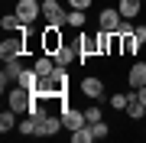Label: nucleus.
<instances>
[{
    "label": "nucleus",
    "instance_id": "obj_1",
    "mask_svg": "<svg viewBox=\"0 0 146 143\" xmlns=\"http://www.w3.org/2000/svg\"><path fill=\"white\" fill-rule=\"evenodd\" d=\"M33 101H36V94H33L29 88H23V85L10 91V107H13L16 114H29V107H33Z\"/></svg>",
    "mask_w": 146,
    "mask_h": 143
},
{
    "label": "nucleus",
    "instance_id": "obj_2",
    "mask_svg": "<svg viewBox=\"0 0 146 143\" xmlns=\"http://www.w3.org/2000/svg\"><path fill=\"white\" fill-rule=\"evenodd\" d=\"M42 16L49 20V26H65L68 23V13L58 7V0H42Z\"/></svg>",
    "mask_w": 146,
    "mask_h": 143
},
{
    "label": "nucleus",
    "instance_id": "obj_3",
    "mask_svg": "<svg viewBox=\"0 0 146 143\" xmlns=\"http://www.w3.org/2000/svg\"><path fill=\"white\" fill-rule=\"evenodd\" d=\"M39 13H42V3H36V0H20V3H16V16H20L26 26L36 20Z\"/></svg>",
    "mask_w": 146,
    "mask_h": 143
},
{
    "label": "nucleus",
    "instance_id": "obj_4",
    "mask_svg": "<svg viewBox=\"0 0 146 143\" xmlns=\"http://www.w3.org/2000/svg\"><path fill=\"white\" fill-rule=\"evenodd\" d=\"M23 46H26V39H23V36H7V39H3V46H0V55H3V62H7V59L23 55Z\"/></svg>",
    "mask_w": 146,
    "mask_h": 143
},
{
    "label": "nucleus",
    "instance_id": "obj_5",
    "mask_svg": "<svg viewBox=\"0 0 146 143\" xmlns=\"http://www.w3.org/2000/svg\"><path fill=\"white\" fill-rule=\"evenodd\" d=\"M62 46H65V43H62V33H58V26H49L46 36H42V49H46L49 55H55Z\"/></svg>",
    "mask_w": 146,
    "mask_h": 143
},
{
    "label": "nucleus",
    "instance_id": "obj_6",
    "mask_svg": "<svg viewBox=\"0 0 146 143\" xmlns=\"http://www.w3.org/2000/svg\"><path fill=\"white\" fill-rule=\"evenodd\" d=\"M120 20H123V16H120V10H110V7H107V10L101 13V29H104V33H117Z\"/></svg>",
    "mask_w": 146,
    "mask_h": 143
},
{
    "label": "nucleus",
    "instance_id": "obj_7",
    "mask_svg": "<svg viewBox=\"0 0 146 143\" xmlns=\"http://www.w3.org/2000/svg\"><path fill=\"white\" fill-rule=\"evenodd\" d=\"M58 127H65V124H62V117H46V120L36 127V137H55Z\"/></svg>",
    "mask_w": 146,
    "mask_h": 143
},
{
    "label": "nucleus",
    "instance_id": "obj_8",
    "mask_svg": "<svg viewBox=\"0 0 146 143\" xmlns=\"http://www.w3.org/2000/svg\"><path fill=\"white\" fill-rule=\"evenodd\" d=\"M62 124H65L68 130H78V127L88 124V117H84V111H65L62 114Z\"/></svg>",
    "mask_w": 146,
    "mask_h": 143
},
{
    "label": "nucleus",
    "instance_id": "obj_9",
    "mask_svg": "<svg viewBox=\"0 0 146 143\" xmlns=\"http://www.w3.org/2000/svg\"><path fill=\"white\" fill-rule=\"evenodd\" d=\"M78 52L81 55H94V52H101V39H94V36H78Z\"/></svg>",
    "mask_w": 146,
    "mask_h": 143
},
{
    "label": "nucleus",
    "instance_id": "obj_10",
    "mask_svg": "<svg viewBox=\"0 0 146 143\" xmlns=\"http://www.w3.org/2000/svg\"><path fill=\"white\" fill-rule=\"evenodd\" d=\"M146 85V62H136L133 69H130V88L136 91V88H143Z\"/></svg>",
    "mask_w": 146,
    "mask_h": 143
},
{
    "label": "nucleus",
    "instance_id": "obj_11",
    "mask_svg": "<svg viewBox=\"0 0 146 143\" xmlns=\"http://www.w3.org/2000/svg\"><path fill=\"white\" fill-rule=\"evenodd\" d=\"M20 75H23L20 55H16V59H7V69H3V78H7V81H20Z\"/></svg>",
    "mask_w": 146,
    "mask_h": 143
},
{
    "label": "nucleus",
    "instance_id": "obj_12",
    "mask_svg": "<svg viewBox=\"0 0 146 143\" xmlns=\"http://www.w3.org/2000/svg\"><path fill=\"white\" fill-rule=\"evenodd\" d=\"M33 69H36V75H39V78L52 75V72H55V55H52V59H49V55H46V59H36V62H33Z\"/></svg>",
    "mask_w": 146,
    "mask_h": 143
},
{
    "label": "nucleus",
    "instance_id": "obj_13",
    "mask_svg": "<svg viewBox=\"0 0 146 143\" xmlns=\"http://www.w3.org/2000/svg\"><path fill=\"white\" fill-rule=\"evenodd\" d=\"M81 91L88 98H101V94H104V85H101V78H84L81 81Z\"/></svg>",
    "mask_w": 146,
    "mask_h": 143
},
{
    "label": "nucleus",
    "instance_id": "obj_14",
    "mask_svg": "<svg viewBox=\"0 0 146 143\" xmlns=\"http://www.w3.org/2000/svg\"><path fill=\"white\" fill-rule=\"evenodd\" d=\"M127 114H130L133 120H140V117L146 114V104H143L140 98H136V91H133V94H130V101H127Z\"/></svg>",
    "mask_w": 146,
    "mask_h": 143
},
{
    "label": "nucleus",
    "instance_id": "obj_15",
    "mask_svg": "<svg viewBox=\"0 0 146 143\" xmlns=\"http://www.w3.org/2000/svg\"><path fill=\"white\" fill-rule=\"evenodd\" d=\"M140 7H143V0H120V16H123V20H130V16H136L140 13Z\"/></svg>",
    "mask_w": 146,
    "mask_h": 143
},
{
    "label": "nucleus",
    "instance_id": "obj_16",
    "mask_svg": "<svg viewBox=\"0 0 146 143\" xmlns=\"http://www.w3.org/2000/svg\"><path fill=\"white\" fill-rule=\"evenodd\" d=\"M20 85H23V88H29L33 94H36V88H39V75H36V69H23V75H20Z\"/></svg>",
    "mask_w": 146,
    "mask_h": 143
},
{
    "label": "nucleus",
    "instance_id": "obj_17",
    "mask_svg": "<svg viewBox=\"0 0 146 143\" xmlns=\"http://www.w3.org/2000/svg\"><path fill=\"white\" fill-rule=\"evenodd\" d=\"M72 143H94V130H91V124H84V127L72 130Z\"/></svg>",
    "mask_w": 146,
    "mask_h": 143
},
{
    "label": "nucleus",
    "instance_id": "obj_18",
    "mask_svg": "<svg viewBox=\"0 0 146 143\" xmlns=\"http://www.w3.org/2000/svg\"><path fill=\"white\" fill-rule=\"evenodd\" d=\"M75 55H78V46H75V49H72V46H62V49L55 52V62H58V65H72Z\"/></svg>",
    "mask_w": 146,
    "mask_h": 143
},
{
    "label": "nucleus",
    "instance_id": "obj_19",
    "mask_svg": "<svg viewBox=\"0 0 146 143\" xmlns=\"http://www.w3.org/2000/svg\"><path fill=\"white\" fill-rule=\"evenodd\" d=\"M0 26H3L7 33H10V29H23V26H26V23H23L20 16H16V13H7L3 20H0Z\"/></svg>",
    "mask_w": 146,
    "mask_h": 143
},
{
    "label": "nucleus",
    "instance_id": "obj_20",
    "mask_svg": "<svg viewBox=\"0 0 146 143\" xmlns=\"http://www.w3.org/2000/svg\"><path fill=\"white\" fill-rule=\"evenodd\" d=\"M13 114H16L13 107H10V111H3V114H0V130H3V133L16 127V117H13Z\"/></svg>",
    "mask_w": 146,
    "mask_h": 143
},
{
    "label": "nucleus",
    "instance_id": "obj_21",
    "mask_svg": "<svg viewBox=\"0 0 146 143\" xmlns=\"http://www.w3.org/2000/svg\"><path fill=\"white\" fill-rule=\"evenodd\" d=\"M68 26H84V10H72V13H68Z\"/></svg>",
    "mask_w": 146,
    "mask_h": 143
},
{
    "label": "nucleus",
    "instance_id": "obj_22",
    "mask_svg": "<svg viewBox=\"0 0 146 143\" xmlns=\"http://www.w3.org/2000/svg\"><path fill=\"white\" fill-rule=\"evenodd\" d=\"M91 130H94V140H104V137H107V124H104V120L91 124Z\"/></svg>",
    "mask_w": 146,
    "mask_h": 143
},
{
    "label": "nucleus",
    "instance_id": "obj_23",
    "mask_svg": "<svg viewBox=\"0 0 146 143\" xmlns=\"http://www.w3.org/2000/svg\"><path fill=\"white\" fill-rule=\"evenodd\" d=\"M20 133H23V137H29V133H36V120H33V117H26V120L20 124Z\"/></svg>",
    "mask_w": 146,
    "mask_h": 143
},
{
    "label": "nucleus",
    "instance_id": "obj_24",
    "mask_svg": "<svg viewBox=\"0 0 146 143\" xmlns=\"http://www.w3.org/2000/svg\"><path fill=\"white\" fill-rule=\"evenodd\" d=\"M127 101H130V94H114V98H110V104L120 107V111H127Z\"/></svg>",
    "mask_w": 146,
    "mask_h": 143
},
{
    "label": "nucleus",
    "instance_id": "obj_25",
    "mask_svg": "<svg viewBox=\"0 0 146 143\" xmlns=\"http://www.w3.org/2000/svg\"><path fill=\"white\" fill-rule=\"evenodd\" d=\"M84 117H88V124H98V120H101V107H88Z\"/></svg>",
    "mask_w": 146,
    "mask_h": 143
},
{
    "label": "nucleus",
    "instance_id": "obj_26",
    "mask_svg": "<svg viewBox=\"0 0 146 143\" xmlns=\"http://www.w3.org/2000/svg\"><path fill=\"white\" fill-rule=\"evenodd\" d=\"M117 36H133V26L127 20H120V26H117Z\"/></svg>",
    "mask_w": 146,
    "mask_h": 143
},
{
    "label": "nucleus",
    "instance_id": "obj_27",
    "mask_svg": "<svg viewBox=\"0 0 146 143\" xmlns=\"http://www.w3.org/2000/svg\"><path fill=\"white\" fill-rule=\"evenodd\" d=\"M133 39L143 46V43H146V26H136V29H133Z\"/></svg>",
    "mask_w": 146,
    "mask_h": 143
},
{
    "label": "nucleus",
    "instance_id": "obj_28",
    "mask_svg": "<svg viewBox=\"0 0 146 143\" xmlns=\"http://www.w3.org/2000/svg\"><path fill=\"white\" fill-rule=\"evenodd\" d=\"M68 3H72V10H88L91 0H68Z\"/></svg>",
    "mask_w": 146,
    "mask_h": 143
},
{
    "label": "nucleus",
    "instance_id": "obj_29",
    "mask_svg": "<svg viewBox=\"0 0 146 143\" xmlns=\"http://www.w3.org/2000/svg\"><path fill=\"white\" fill-rule=\"evenodd\" d=\"M136 98H140L143 104H146V85H143V88H136Z\"/></svg>",
    "mask_w": 146,
    "mask_h": 143
},
{
    "label": "nucleus",
    "instance_id": "obj_30",
    "mask_svg": "<svg viewBox=\"0 0 146 143\" xmlns=\"http://www.w3.org/2000/svg\"><path fill=\"white\" fill-rule=\"evenodd\" d=\"M143 3H146V0H143Z\"/></svg>",
    "mask_w": 146,
    "mask_h": 143
}]
</instances>
